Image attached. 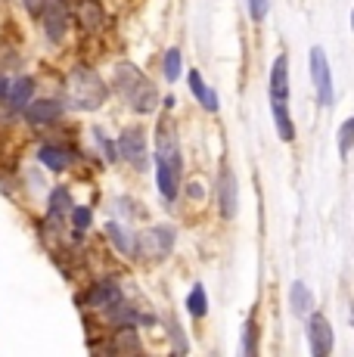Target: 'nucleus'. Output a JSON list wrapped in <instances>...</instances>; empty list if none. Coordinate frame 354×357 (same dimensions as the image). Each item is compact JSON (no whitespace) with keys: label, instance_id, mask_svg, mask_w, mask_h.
<instances>
[{"label":"nucleus","instance_id":"6ab92c4d","mask_svg":"<svg viewBox=\"0 0 354 357\" xmlns=\"http://www.w3.org/2000/svg\"><path fill=\"white\" fill-rule=\"evenodd\" d=\"M109 351L115 354H131V351H143L140 339H137V326H118V333H115L112 345H109Z\"/></svg>","mask_w":354,"mask_h":357},{"label":"nucleus","instance_id":"f8f14e48","mask_svg":"<svg viewBox=\"0 0 354 357\" xmlns=\"http://www.w3.org/2000/svg\"><path fill=\"white\" fill-rule=\"evenodd\" d=\"M270 100H289V56L280 53L270 66Z\"/></svg>","mask_w":354,"mask_h":357},{"label":"nucleus","instance_id":"f257e3e1","mask_svg":"<svg viewBox=\"0 0 354 357\" xmlns=\"http://www.w3.org/2000/svg\"><path fill=\"white\" fill-rule=\"evenodd\" d=\"M112 84H115V91L125 97V102L134 109V112L149 115V112H155V106H159V93H155V87L149 84V78L134 63H118L115 66V81Z\"/></svg>","mask_w":354,"mask_h":357},{"label":"nucleus","instance_id":"393cba45","mask_svg":"<svg viewBox=\"0 0 354 357\" xmlns=\"http://www.w3.org/2000/svg\"><path fill=\"white\" fill-rule=\"evenodd\" d=\"M258 351V320L249 317L246 320V329H243V354L252 357Z\"/></svg>","mask_w":354,"mask_h":357},{"label":"nucleus","instance_id":"7c9ffc66","mask_svg":"<svg viewBox=\"0 0 354 357\" xmlns=\"http://www.w3.org/2000/svg\"><path fill=\"white\" fill-rule=\"evenodd\" d=\"M93 137H97V143H100V149H103L106 162H115V159H118V155H115V143H112V140H106L100 130H93Z\"/></svg>","mask_w":354,"mask_h":357},{"label":"nucleus","instance_id":"4468645a","mask_svg":"<svg viewBox=\"0 0 354 357\" xmlns=\"http://www.w3.org/2000/svg\"><path fill=\"white\" fill-rule=\"evenodd\" d=\"M59 112H63V106H59L56 100H38V102L25 106V119H29L31 125H50V121L59 119Z\"/></svg>","mask_w":354,"mask_h":357},{"label":"nucleus","instance_id":"423d86ee","mask_svg":"<svg viewBox=\"0 0 354 357\" xmlns=\"http://www.w3.org/2000/svg\"><path fill=\"white\" fill-rule=\"evenodd\" d=\"M155 159H165L168 165H174L177 171H183L180 146H177V137H174L171 119H162V121H159V128H155Z\"/></svg>","mask_w":354,"mask_h":357},{"label":"nucleus","instance_id":"1a4fd4ad","mask_svg":"<svg viewBox=\"0 0 354 357\" xmlns=\"http://www.w3.org/2000/svg\"><path fill=\"white\" fill-rule=\"evenodd\" d=\"M308 345L314 357H326L332 351V326L317 311H311V320H308Z\"/></svg>","mask_w":354,"mask_h":357},{"label":"nucleus","instance_id":"412c9836","mask_svg":"<svg viewBox=\"0 0 354 357\" xmlns=\"http://www.w3.org/2000/svg\"><path fill=\"white\" fill-rule=\"evenodd\" d=\"M106 311H109V320H112L115 326H137L140 324L137 307H131L125 298H118L112 307H106Z\"/></svg>","mask_w":354,"mask_h":357},{"label":"nucleus","instance_id":"7ed1b4c3","mask_svg":"<svg viewBox=\"0 0 354 357\" xmlns=\"http://www.w3.org/2000/svg\"><path fill=\"white\" fill-rule=\"evenodd\" d=\"M174 249V227L168 224H155V227L143 230L137 236V252L134 255L146 258V261H165Z\"/></svg>","mask_w":354,"mask_h":357},{"label":"nucleus","instance_id":"f3484780","mask_svg":"<svg viewBox=\"0 0 354 357\" xmlns=\"http://www.w3.org/2000/svg\"><path fill=\"white\" fill-rule=\"evenodd\" d=\"M187 78H190V91H193V97L199 100V106L206 109V112H217V93L206 84V81H202V75L199 72H190Z\"/></svg>","mask_w":354,"mask_h":357},{"label":"nucleus","instance_id":"2f4dec72","mask_svg":"<svg viewBox=\"0 0 354 357\" xmlns=\"http://www.w3.org/2000/svg\"><path fill=\"white\" fill-rule=\"evenodd\" d=\"M44 3H47V0H25V10H29V13H35V16H40V10H44Z\"/></svg>","mask_w":354,"mask_h":357},{"label":"nucleus","instance_id":"a211bd4d","mask_svg":"<svg viewBox=\"0 0 354 357\" xmlns=\"http://www.w3.org/2000/svg\"><path fill=\"white\" fill-rule=\"evenodd\" d=\"M31 93H35V81L19 78L6 87V102H10V109H25L31 102Z\"/></svg>","mask_w":354,"mask_h":357},{"label":"nucleus","instance_id":"6e6552de","mask_svg":"<svg viewBox=\"0 0 354 357\" xmlns=\"http://www.w3.org/2000/svg\"><path fill=\"white\" fill-rule=\"evenodd\" d=\"M40 22H44L47 38H50L53 44H59V40L66 38V31H69V10H66L63 0L44 3V10H40Z\"/></svg>","mask_w":354,"mask_h":357},{"label":"nucleus","instance_id":"473e14b6","mask_svg":"<svg viewBox=\"0 0 354 357\" xmlns=\"http://www.w3.org/2000/svg\"><path fill=\"white\" fill-rule=\"evenodd\" d=\"M190 196H193V199H199V196H202V187H199V181H193V187H190Z\"/></svg>","mask_w":354,"mask_h":357},{"label":"nucleus","instance_id":"aec40b11","mask_svg":"<svg viewBox=\"0 0 354 357\" xmlns=\"http://www.w3.org/2000/svg\"><path fill=\"white\" fill-rule=\"evenodd\" d=\"M289 305H292V311H295L298 317H305V314L314 311V295H311V289L302 283V280H295V283H292V289H289Z\"/></svg>","mask_w":354,"mask_h":357},{"label":"nucleus","instance_id":"9b49d317","mask_svg":"<svg viewBox=\"0 0 354 357\" xmlns=\"http://www.w3.org/2000/svg\"><path fill=\"white\" fill-rule=\"evenodd\" d=\"M118 298H121L118 283H115V280H100V283H93L91 292L84 295V305L97 307V311H106V307H112Z\"/></svg>","mask_w":354,"mask_h":357},{"label":"nucleus","instance_id":"9d476101","mask_svg":"<svg viewBox=\"0 0 354 357\" xmlns=\"http://www.w3.org/2000/svg\"><path fill=\"white\" fill-rule=\"evenodd\" d=\"M75 16H78V25L84 31L97 34L106 29V10L100 6V0H78V6H75Z\"/></svg>","mask_w":354,"mask_h":357},{"label":"nucleus","instance_id":"c85d7f7f","mask_svg":"<svg viewBox=\"0 0 354 357\" xmlns=\"http://www.w3.org/2000/svg\"><path fill=\"white\" fill-rule=\"evenodd\" d=\"M270 13V0H249V16L252 22H264Z\"/></svg>","mask_w":354,"mask_h":357},{"label":"nucleus","instance_id":"b1692460","mask_svg":"<svg viewBox=\"0 0 354 357\" xmlns=\"http://www.w3.org/2000/svg\"><path fill=\"white\" fill-rule=\"evenodd\" d=\"M187 307H190V314H193V317H206V314H208V295H206V286L196 283L193 289H190V295H187Z\"/></svg>","mask_w":354,"mask_h":357},{"label":"nucleus","instance_id":"c756f323","mask_svg":"<svg viewBox=\"0 0 354 357\" xmlns=\"http://www.w3.org/2000/svg\"><path fill=\"white\" fill-rule=\"evenodd\" d=\"M168 329H171V339H174V351L187 354V351H190V345H187V339H183V329L177 326V320H171V324H168Z\"/></svg>","mask_w":354,"mask_h":357},{"label":"nucleus","instance_id":"a878e982","mask_svg":"<svg viewBox=\"0 0 354 357\" xmlns=\"http://www.w3.org/2000/svg\"><path fill=\"white\" fill-rule=\"evenodd\" d=\"M72 224H75V233H78V236H84V230L91 227V221H93V215H91V208H87V205H72Z\"/></svg>","mask_w":354,"mask_h":357},{"label":"nucleus","instance_id":"5701e85b","mask_svg":"<svg viewBox=\"0 0 354 357\" xmlns=\"http://www.w3.org/2000/svg\"><path fill=\"white\" fill-rule=\"evenodd\" d=\"M72 193H69V187H56L50 193V221H63L66 215L72 211Z\"/></svg>","mask_w":354,"mask_h":357},{"label":"nucleus","instance_id":"72a5a7b5","mask_svg":"<svg viewBox=\"0 0 354 357\" xmlns=\"http://www.w3.org/2000/svg\"><path fill=\"white\" fill-rule=\"evenodd\" d=\"M6 87H10V81H6V78H0V100L6 97Z\"/></svg>","mask_w":354,"mask_h":357},{"label":"nucleus","instance_id":"20e7f679","mask_svg":"<svg viewBox=\"0 0 354 357\" xmlns=\"http://www.w3.org/2000/svg\"><path fill=\"white\" fill-rule=\"evenodd\" d=\"M118 155L125 159L128 165H134L137 171H143L149 165V146H146V130L140 128H128L125 134L118 137Z\"/></svg>","mask_w":354,"mask_h":357},{"label":"nucleus","instance_id":"0eeeda50","mask_svg":"<svg viewBox=\"0 0 354 357\" xmlns=\"http://www.w3.org/2000/svg\"><path fill=\"white\" fill-rule=\"evenodd\" d=\"M217 202H221L224 218H236L240 211V187H236V174L230 165H221V177H217Z\"/></svg>","mask_w":354,"mask_h":357},{"label":"nucleus","instance_id":"4be33fe9","mask_svg":"<svg viewBox=\"0 0 354 357\" xmlns=\"http://www.w3.org/2000/svg\"><path fill=\"white\" fill-rule=\"evenodd\" d=\"M38 159L44 162L50 171H56V174H59V171H66V168H69L72 155L66 153L63 146H40V149H38Z\"/></svg>","mask_w":354,"mask_h":357},{"label":"nucleus","instance_id":"2eb2a0df","mask_svg":"<svg viewBox=\"0 0 354 357\" xmlns=\"http://www.w3.org/2000/svg\"><path fill=\"white\" fill-rule=\"evenodd\" d=\"M270 109H274V125L280 140L292 143L295 140V125H292V115H289V100H270Z\"/></svg>","mask_w":354,"mask_h":357},{"label":"nucleus","instance_id":"f03ea898","mask_svg":"<svg viewBox=\"0 0 354 357\" xmlns=\"http://www.w3.org/2000/svg\"><path fill=\"white\" fill-rule=\"evenodd\" d=\"M103 100H106L103 78L87 66L72 68V75H69V102L72 106L81 109V112H93V109L103 106Z\"/></svg>","mask_w":354,"mask_h":357},{"label":"nucleus","instance_id":"bb28decb","mask_svg":"<svg viewBox=\"0 0 354 357\" xmlns=\"http://www.w3.org/2000/svg\"><path fill=\"white\" fill-rule=\"evenodd\" d=\"M180 66H183V53L177 50V47H171V50L165 53V78L168 81L180 78Z\"/></svg>","mask_w":354,"mask_h":357},{"label":"nucleus","instance_id":"cd10ccee","mask_svg":"<svg viewBox=\"0 0 354 357\" xmlns=\"http://www.w3.org/2000/svg\"><path fill=\"white\" fill-rule=\"evenodd\" d=\"M351 137H354V119H348L342 128H339V155L351 153Z\"/></svg>","mask_w":354,"mask_h":357},{"label":"nucleus","instance_id":"ddd939ff","mask_svg":"<svg viewBox=\"0 0 354 357\" xmlns=\"http://www.w3.org/2000/svg\"><path fill=\"white\" fill-rule=\"evenodd\" d=\"M155 183H159V193L171 202V199H177V190H180V171L165 159H155Z\"/></svg>","mask_w":354,"mask_h":357},{"label":"nucleus","instance_id":"39448f33","mask_svg":"<svg viewBox=\"0 0 354 357\" xmlns=\"http://www.w3.org/2000/svg\"><path fill=\"white\" fill-rule=\"evenodd\" d=\"M311 81H314L320 106H332L336 93H332V72H330V59H326L323 47H314V50H311Z\"/></svg>","mask_w":354,"mask_h":357},{"label":"nucleus","instance_id":"dca6fc26","mask_svg":"<svg viewBox=\"0 0 354 357\" xmlns=\"http://www.w3.org/2000/svg\"><path fill=\"white\" fill-rule=\"evenodd\" d=\"M103 233H106L109 239H112V243H115V249H118L121 255H128V258H131L134 252H137V236H134L131 230H125V227H121V224L109 221L106 227H103Z\"/></svg>","mask_w":354,"mask_h":357}]
</instances>
